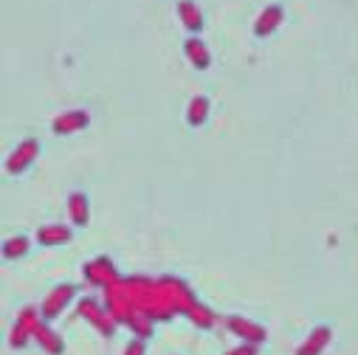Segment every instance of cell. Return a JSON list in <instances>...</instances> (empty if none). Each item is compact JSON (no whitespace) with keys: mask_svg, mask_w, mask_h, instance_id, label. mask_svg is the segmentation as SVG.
Listing matches in <instances>:
<instances>
[{"mask_svg":"<svg viewBox=\"0 0 358 355\" xmlns=\"http://www.w3.org/2000/svg\"><path fill=\"white\" fill-rule=\"evenodd\" d=\"M280 20H282V9H280V6H268V9L259 15L254 31H257V34H268V31H274V29L280 26Z\"/></svg>","mask_w":358,"mask_h":355,"instance_id":"1","label":"cell"},{"mask_svg":"<svg viewBox=\"0 0 358 355\" xmlns=\"http://www.w3.org/2000/svg\"><path fill=\"white\" fill-rule=\"evenodd\" d=\"M178 12H181V17H184L187 29H198V26H201V12L189 3V0H181V6H178Z\"/></svg>","mask_w":358,"mask_h":355,"instance_id":"2","label":"cell"},{"mask_svg":"<svg viewBox=\"0 0 358 355\" xmlns=\"http://www.w3.org/2000/svg\"><path fill=\"white\" fill-rule=\"evenodd\" d=\"M187 51H189V57L198 59V65H206V51H203V45H201L198 40H192V43L187 45Z\"/></svg>","mask_w":358,"mask_h":355,"instance_id":"3","label":"cell"},{"mask_svg":"<svg viewBox=\"0 0 358 355\" xmlns=\"http://www.w3.org/2000/svg\"><path fill=\"white\" fill-rule=\"evenodd\" d=\"M31 150H34V144H26V147L20 150V158H17V161H12V169H20V166L29 161V152H31Z\"/></svg>","mask_w":358,"mask_h":355,"instance_id":"4","label":"cell"}]
</instances>
